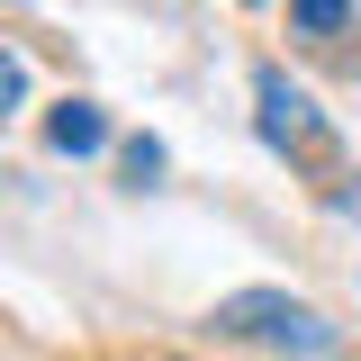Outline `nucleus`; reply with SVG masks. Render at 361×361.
Here are the masks:
<instances>
[{
    "instance_id": "nucleus-1",
    "label": "nucleus",
    "mask_w": 361,
    "mask_h": 361,
    "mask_svg": "<svg viewBox=\"0 0 361 361\" xmlns=\"http://www.w3.org/2000/svg\"><path fill=\"white\" fill-rule=\"evenodd\" d=\"M253 127H262V145H271V154H289L298 172H316V180H325V199H343V208H353V190H343L353 172H343V154H334V127H325V109H316V99L289 82L280 63H262V73H253Z\"/></svg>"
},
{
    "instance_id": "nucleus-2",
    "label": "nucleus",
    "mask_w": 361,
    "mask_h": 361,
    "mask_svg": "<svg viewBox=\"0 0 361 361\" xmlns=\"http://www.w3.org/2000/svg\"><path fill=\"white\" fill-rule=\"evenodd\" d=\"M208 325H217L226 343H271L280 361H334L343 353V334L307 298H289V289H235V298L208 307Z\"/></svg>"
},
{
    "instance_id": "nucleus-3",
    "label": "nucleus",
    "mask_w": 361,
    "mask_h": 361,
    "mask_svg": "<svg viewBox=\"0 0 361 361\" xmlns=\"http://www.w3.org/2000/svg\"><path fill=\"white\" fill-rule=\"evenodd\" d=\"M45 145L73 154V163L99 154V145H109V109H99V99H54V109H45Z\"/></svg>"
},
{
    "instance_id": "nucleus-4",
    "label": "nucleus",
    "mask_w": 361,
    "mask_h": 361,
    "mask_svg": "<svg viewBox=\"0 0 361 361\" xmlns=\"http://www.w3.org/2000/svg\"><path fill=\"white\" fill-rule=\"evenodd\" d=\"M289 37L298 45H343L353 37V0H289Z\"/></svg>"
},
{
    "instance_id": "nucleus-5",
    "label": "nucleus",
    "mask_w": 361,
    "mask_h": 361,
    "mask_svg": "<svg viewBox=\"0 0 361 361\" xmlns=\"http://www.w3.org/2000/svg\"><path fill=\"white\" fill-rule=\"evenodd\" d=\"M118 163H127V180L145 190V180H163V145H154V135H127V145H118Z\"/></svg>"
},
{
    "instance_id": "nucleus-6",
    "label": "nucleus",
    "mask_w": 361,
    "mask_h": 361,
    "mask_svg": "<svg viewBox=\"0 0 361 361\" xmlns=\"http://www.w3.org/2000/svg\"><path fill=\"white\" fill-rule=\"evenodd\" d=\"M9 109H27V63L0 45V118H9Z\"/></svg>"
},
{
    "instance_id": "nucleus-7",
    "label": "nucleus",
    "mask_w": 361,
    "mask_h": 361,
    "mask_svg": "<svg viewBox=\"0 0 361 361\" xmlns=\"http://www.w3.org/2000/svg\"><path fill=\"white\" fill-rule=\"evenodd\" d=\"M244 9H262V0H244Z\"/></svg>"
},
{
    "instance_id": "nucleus-8",
    "label": "nucleus",
    "mask_w": 361,
    "mask_h": 361,
    "mask_svg": "<svg viewBox=\"0 0 361 361\" xmlns=\"http://www.w3.org/2000/svg\"><path fill=\"white\" fill-rule=\"evenodd\" d=\"M353 217H361V199H353Z\"/></svg>"
},
{
    "instance_id": "nucleus-9",
    "label": "nucleus",
    "mask_w": 361,
    "mask_h": 361,
    "mask_svg": "<svg viewBox=\"0 0 361 361\" xmlns=\"http://www.w3.org/2000/svg\"><path fill=\"white\" fill-rule=\"evenodd\" d=\"M163 361H172V353H163Z\"/></svg>"
}]
</instances>
